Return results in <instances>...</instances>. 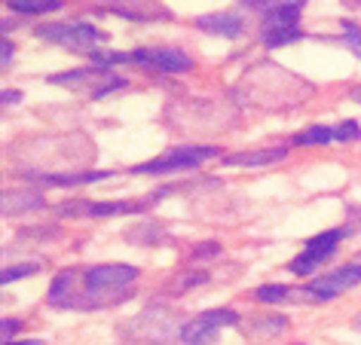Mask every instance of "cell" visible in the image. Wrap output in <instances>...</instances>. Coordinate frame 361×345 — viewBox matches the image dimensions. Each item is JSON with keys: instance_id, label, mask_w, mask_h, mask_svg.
I'll list each match as a JSON object with an SVG mask.
<instances>
[{"instance_id": "cell-1", "label": "cell", "mask_w": 361, "mask_h": 345, "mask_svg": "<svg viewBox=\"0 0 361 345\" xmlns=\"http://www.w3.org/2000/svg\"><path fill=\"white\" fill-rule=\"evenodd\" d=\"M141 272L126 263H104L89 269H65L52 278L47 303L52 308H104L129 299Z\"/></svg>"}, {"instance_id": "cell-2", "label": "cell", "mask_w": 361, "mask_h": 345, "mask_svg": "<svg viewBox=\"0 0 361 345\" xmlns=\"http://www.w3.org/2000/svg\"><path fill=\"white\" fill-rule=\"evenodd\" d=\"M40 40L47 43H59V46H65L71 52H77V56H92L95 46L104 40V34L95 28V25L89 22H59V25H40V28H34Z\"/></svg>"}, {"instance_id": "cell-3", "label": "cell", "mask_w": 361, "mask_h": 345, "mask_svg": "<svg viewBox=\"0 0 361 345\" xmlns=\"http://www.w3.org/2000/svg\"><path fill=\"white\" fill-rule=\"evenodd\" d=\"M303 4L306 0H285L282 6H276L273 13L264 15V22H260V40H264V46L276 49V46H285V43L300 37Z\"/></svg>"}, {"instance_id": "cell-4", "label": "cell", "mask_w": 361, "mask_h": 345, "mask_svg": "<svg viewBox=\"0 0 361 345\" xmlns=\"http://www.w3.org/2000/svg\"><path fill=\"white\" fill-rule=\"evenodd\" d=\"M123 336L138 339V342H159V345H166L171 336H180L178 315L171 312V308L150 306V308H144L138 318H132L129 327H123Z\"/></svg>"}, {"instance_id": "cell-5", "label": "cell", "mask_w": 361, "mask_h": 345, "mask_svg": "<svg viewBox=\"0 0 361 345\" xmlns=\"http://www.w3.org/2000/svg\"><path fill=\"white\" fill-rule=\"evenodd\" d=\"M209 159H218V147H175L166 156H157L150 162L132 168V175H171V171H190L205 165Z\"/></svg>"}, {"instance_id": "cell-6", "label": "cell", "mask_w": 361, "mask_h": 345, "mask_svg": "<svg viewBox=\"0 0 361 345\" xmlns=\"http://www.w3.org/2000/svg\"><path fill=\"white\" fill-rule=\"evenodd\" d=\"M346 232L349 230H328V232L312 235V239L303 244V251L288 263V269H291L294 275H310V272H315L324 260H331L334 253H337V244H340V239Z\"/></svg>"}, {"instance_id": "cell-7", "label": "cell", "mask_w": 361, "mask_h": 345, "mask_svg": "<svg viewBox=\"0 0 361 345\" xmlns=\"http://www.w3.org/2000/svg\"><path fill=\"white\" fill-rule=\"evenodd\" d=\"M236 324L239 315L233 308H209V312L196 315L193 321L180 327V339H184V345H209L214 342L221 327H236Z\"/></svg>"}, {"instance_id": "cell-8", "label": "cell", "mask_w": 361, "mask_h": 345, "mask_svg": "<svg viewBox=\"0 0 361 345\" xmlns=\"http://www.w3.org/2000/svg\"><path fill=\"white\" fill-rule=\"evenodd\" d=\"M355 284H361V263H349V266H340L322 278H312L306 284V294L312 299H337L340 294H346Z\"/></svg>"}, {"instance_id": "cell-9", "label": "cell", "mask_w": 361, "mask_h": 345, "mask_svg": "<svg viewBox=\"0 0 361 345\" xmlns=\"http://www.w3.org/2000/svg\"><path fill=\"white\" fill-rule=\"evenodd\" d=\"M132 61L141 68H150V70H162V74H184V70H193V65H196L184 49H175V46L135 49Z\"/></svg>"}, {"instance_id": "cell-10", "label": "cell", "mask_w": 361, "mask_h": 345, "mask_svg": "<svg viewBox=\"0 0 361 345\" xmlns=\"http://www.w3.org/2000/svg\"><path fill=\"white\" fill-rule=\"evenodd\" d=\"M361 138V129L355 120H346L340 125H310V129L297 132L294 134V144L297 147H315V144H331V141H358Z\"/></svg>"}, {"instance_id": "cell-11", "label": "cell", "mask_w": 361, "mask_h": 345, "mask_svg": "<svg viewBox=\"0 0 361 345\" xmlns=\"http://www.w3.org/2000/svg\"><path fill=\"white\" fill-rule=\"evenodd\" d=\"M102 10L116 13L129 22H157V19H169V13L162 10L153 0H104Z\"/></svg>"}, {"instance_id": "cell-12", "label": "cell", "mask_w": 361, "mask_h": 345, "mask_svg": "<svg viewBox=\"0 0 361 345\" xmlns=\"http://www.w3.org/2000/svg\"><path fill=\"white\" fill-rule=\"evenodd\" d=\"M147 202H86V205H65L59 214H89V217H116V214H141Z\"/></svg>"}, {"instance_id": "cell-13", "label": "cell", "mask_w": 361, "mask_h": 345, "mask_svg": "<svg viewBox=\"0 0 361 345\" xmlns=\"http://www.w3.org/2000/svg\"><path fill=\"white\" fill-rule=\"evenodd\" d=\"M288 156L285 147H264V150H242V153H227V156H221L224 165H236V168H245V165H276V162H282Z\"/></svg>"}, {"instance_id": "cell-14", "label": "cell", "mask_w": 361, "mask_h": 345, "mask_svg": "<svg viewBox=\"0 0 361 345\" xmlns=\"http://www.w3.org/2000/svg\"><path fill=\"white\" fill-rule=\"evenodd\" d=\"M34 184L43 187H80V184H95V180H107L111 171H74V175H40V171H31L25 175Z\"/></svg>"}, {"instance_id": "cell-15", "label": "cell", "mask_w": 361, "mask_h": 345, "mask_svg": "<svg viewBox=\"0 0 361 345\" xmlns=\"http://www.w3.org/2000/svg\"><path fill=\"white\" fill-rule=\"evenodd\" d=\"M196 28L205 34H221V37H242V19L236 13H212V15H200Z\"/></svg>"}, {"instance_id": "cell-16", "label": "cell", "mask_w": 361, "mask_h": 345, "mask_svg": "<svg viewBox=\"0 0 361 345\" xmlns=\"http://www.w3.org/2000/svg\"><path fill=\"white\" fill-rule=\"evenodd\" d=\"M297 296H310L303 290H294L288 284H260L255 294H251V299H257V303H269V306H279V303H294Z\"/></svg>"}, {"instance_id": "cell-17", "label": "cell", "mask_w": 361, "mask_h": 345, "mask_svg": "<svg viewBox=\"0 0 361 345\" xmlns=\"http://www.w3.org/2000/svg\"><path fill=\"white\" fill-rule=\"evenodd\" d=\"M111 77V70L107 68H80V70H65V74H52L49 77V83H56V86H86V83H92V80H107Z\"/></svg>"}, {"instance_id": "cell-18", "label": "cell", "mask_w": 361, "mask_h": 345, "mask_svg": "<svg viewBox=\"0 0 361 345\" xmlns=\"http://www.w3.org/2000/svg\"><path fill=\"white\" fill-rule=\"evenodd\" d=\"M285 327H288V321L282 315H267V318H255V324L245 327V333L251 336V339H267V336L282 333Z\"/></svg>"}, {"instance_id": "cell-19", "label": "cell", "mask_w": 361, "mask_h": 345, "mask_svg": "<svg viewBox=\"0 0 361 345\" xmlns=\"http://www.w3.org/2000/svg\"><path fill=\"white\" fill-rule=\"evenodd\" d=\"M34 208H43V199L37 193H4V214H22Z\"/></svg>"}, {"instance_id": "cell-20", "label": "cell", "mask_w": 361, "mask_h": 345, "mask_svg": "<svg viewBox=\"0 0 361 345\" xmlns=\"http://www.w3.org/2000/svg\"><path fill=\"white\" fill-rule=\"evenodd\" d=\"M10 6L22 15H47V13H59L65 4L61 0H10Z\"/></svg>"}, {"instance_id": "cell-21", "label": "cell", "mask_w": 361, "mask_h": 345, "mask_svg": "<svg viewBox=\"0 0 361 345\" xmlns=\"http://www.w3.org/2000/svg\"><path fill=\"white\" fill-rule=\"evenodd\" d=\"M37 269H40V263H34V260H28V263H16V266H6V269H4L0 281H4V284H10V281H19V278L34 275Z\"/></svg>"}, {"instance_id": "cell-22", "label": "cell", "mask_w": 361, "mask_h": 345, "mask_svg": "<svg viewBox=\"0 0 361 345\" xmlns=\"http://www.w3.org/2000/svg\"><path fill=\"white\" fill-rule=\"evenodd\" d=\"M343 28H346V31H343L340 43H343L346 49L355 52V56H361V28H358V25H349V22L343 25Z\"/></svg>"}, {"instance_id": "cell-23", "label": "cell", "mask_w": 361, "mask_h": 345, "mask_svg": "<svg viewBox=\"0 0 361 345\" xmlns=\"http://www.w3.org/2000/svg\"><path fill=\"white\" fill-rule=\"evenodd\" d=\"M202 281H209V272H196V275H178V278L169 284V290H187V287L202 284Z\"/></svg>"}, {"instance_id": "cell-24", "label": "cell", "mask_w": 361, "mask_h": 345, "mask_svg": "<svg viewBox=\"0 0 361 345\" xmlns=\"http://www.w3.org/2000/svg\"><path fill=\"white\" fill-rule=\"evenodd\" d=\"M239 4L242 6H248V10H257V13H273L276 10V6H282L285 4V0H239Z\"/></svg>"}, {"instance_id": "cell-25", "label": "cell", "mask_w": 361, "mask_h": 345, "mask_svg": "<svg viewBox=\"0 0 361 345\" xmlns=\"http://www.w3.org/2000/svg\"><path fill=\"white\" fill-rule=\"evenodd\" d=\"M0 327H4V342H10V336L19 330L22 321H19V318H4V324H0Z\"/></svg>"}, {"instance_id": "cell-26", "label": "cell", "mask_w": 361, "mask_h": 345, "mask_svg": "<svg viewBox=\"0 0 361 345\" xmlns=\"http://www.w3.org/2000/svg\"><path fill=\"white\" fill-rule=\"evenodd\" d=\"M0 49H4V56H0V65H4V68H10V65H13V56H16L13 43H10V40H6V37H4V46H0Z\"/></svg>"}, {"instance_id": "cell-27", "label": "cell", "mask_w": 361, "mask_h": 345, "mask_svg": "<svg viewBox=\"0 0 361 345\" xmlns=\"http://www.w3.org/2000/svg\"><path fill=\"white\" fill-rule=\"evenodd\" d=\"M214 253H218V244H200V251H196V257H214Z\"/></svg>"}, {"instance_id": "cell-28", "label": "cell", "mask_w": 361, "mask_h": 345, "mask_svg": "<svg viewBox=\"0 0 361 345\" xmlns=\"http://www.w3.org/2000/svg\"><path fill=\"white\" fill-rule=\"evenodd\" d=\"M19 101H22V92H10V89L4 92V104H19Z\"/></svg>"}, {"instance_id": "cell-29", "label": "cell", "mask_w": 361, "mask_h": 345, "mask_svg": "<svg viewBox=\"0 0 361 345\" xmlns=\"http://www.w3.org/2000/svg\"><path fill=\"white\" fill-rule=\"evenodd\" d=\"M4 345H43V342L40 339H22V342H13L10 339V342H4Z\"/></svg>"}, {"instance_id": "cell-30", "label": "cell", "mask_w": 361, "mask_h": 345, "mask_svg": "<svg viewBox=\"0 0 361 345\" xmlns=\"http://www.w3.org/2000/svg\"><path fill=\"white\" fill-rule=\"evenodd\" d=\"M352 327H355V330H361V315L352 318Z\"/></svg>"}, {"instance_id": "cell-31", "label": "cell", "mask_w": 361, "mask_h": 345, "mask_svg": "<svg viewBox=\"0 0 361 345\" xmlns=\"http://www.w3.org/2000/svg\"><path fill=\"white\" fill-rule=\"evenodd\" d=\"M346 6H361V0H346Z\"/></svg>"}, {"instance_id": "cell-32", "label": "cell", "mask_w": 361, "mask_h": 345, "mask_svg": "<svg viewBox=\"0 0 361 345\" xmlns=\"http://www.w3.org/2000/svg\"><path fill=\"white\" fill-rule=\"evenodd\" d=\"M355 98H358V101H361V89H358V95H355Z\"/></svg>"}, {"instance_id": "cell-33", "label": "cell", "mask_w": 361, "mask_h": 345, "mask_svg": "<svg viewBox=\"0 0 361 345\" xmlns=\"http://www.w3.org/2000/svg\"><path fill=\"white\" fill-rule=\"evenodd\" d=\"M294 345H303V342H294Z\"/></svg>"}, {"instance_id": "cell-34", "label": "cell", "mask_w": 361, "mask_h": 345, "mask_svg": "<svg viewBox=\"0 0 361 345\" xmlns=\"http://www.w3.org/2000/svg\"><path fill=\"white\" fill-rule=\"evenodd\" d=\"M358 263H361V257H358Z\"/></svg>"}]
</instances>
